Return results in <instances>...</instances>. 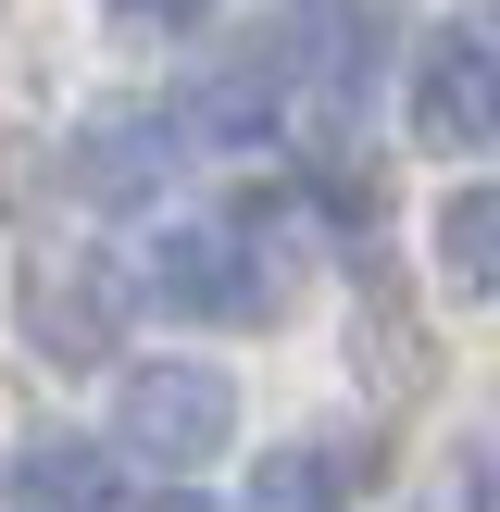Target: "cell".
<instances>
[{"label": "cell", "mask_w": 500, "mask_h": 512, "mask_svg": "<svg viewBox=\"0 0 500 512\" xmlns=\"http://www.w3.org/2000/svg\"><path fill=\"white\" fill-rule=\"evenodd\" d=\"M413 138L425 150H488L500 138V50L488 38H425L413 50Z\"/></svg>", "instance_id": "5b68a950"}, {"label": "cell", "mask_w": 500, "mask_h": 512, "mask_svg": "<svg viewBox=\"0 0 500 512\" xmlns=\"http://www.w3.org/2000/svg\"><path fill=\"white\" fill-rule=\"evenodd\" d=\"M225 438H238V388L213 363H188V350H163V363H138L113 388V450H138L150 475H200Z\"/></svg>", "instance_id": "6da1fadb"}, {"label": "cell", "mask_w": 500, "mask_h": 512, "mask_svg": "<svg viewBox=\"0 0 500 512\" xmlns=\"http://www.w3.org/2000/svg\"><path fill=\"white\" fill-rule=\"evenodd\" d=\"M188 163V125L163 113V100H100L88 125H75V150H63V175L100 200V213H125V200H150L163 175Z\"/></svg>", "instance_id": "277c9868"}, {"label": "cell", "mask_w": 500, "mask_h": 512, "mask_svg": "<svg viewBox=\"0 0 500 512\" xmlns=\"http://www.w3.org/2000/svg\"><path fill=\"white\" fill-rule=\"evenodd\" d=\"M113 338H125V275L100 250H38L25 263V350L88 375V363H113Z\"/></svg>", "instance_id": "7a4b0ae2"}, {"label": "cell", "mask_w": 500, "mask_h": 512, "mask_svg": "<svg viewBox=\"0 0 500 512\" xmlns=\"http://www.w3.org/2000/svg\"><path fill=\"white\" fill-rule=\"evenodd\" d=\"M275 100H288V38H238V50L188 88V113H175V125H200V138H263Z\"/></svg>", "instance_id": "8992f818"}, {"label": "cell", "mask_w": 500, "mask_h": 512, "mask_svg": "<svg viewBox=\"0 0 500 512\" xmlns=\"http://www.w3.org/2000/svg\"><path fill=\"white\" fill-rule=\"evenodd\" d=\"M350 500V463H325V450H263V475H250V512H338Z\"/></svg>", "instance_id": "9c48e42d"}, {"label": "cell", "mask_w": 500, "mask_h": 512, "mask_svg": "<svg viewBox=\"0 0 500 512\" xmlns=\"http://www.w3.org/2000/svg\"><path fill=\"white\" fill-rule=\"evenodd\" d=\"M138 288L188 325H263L275 313V275H263V250H238V225H175Z\"/></svg>", "instance_id": "3957f363"}, {"label": "cell", "mask_w": 500, "mask_h": 512, "mask_svg": "<svg viewBox=\"0 0 500 512\" xmlns=\"http://www.w3.org/2000/svg\"><path fill=\"white\" fill-rule=\"evenodd\" d=\"M150 512H213V500H188V488H163V500H150Z\"/></svg>", "instance_id": "8fae6325"}, {"label": "cell", "mask_w": 500, "mask_h": 512, "mask_svg": "<svg viewBox=\"0 0 500 512\" xmlns=\"http://www.w3.org/2000/svg\"><path fill=\"white\" fill-rule=\"evenodd\" d=\"M13 488H25V512H100L113 500V450L100 438H25Z\"/></svg>", "instance_id": "ba28073f"}, {"label": "cell", "mask_w": 500, "mask_h": 512, "mask_svg": "<svg viewBox=\"0 0 500 512\" xmlns=\"http://www.w3.org/2000/svg\"><path fill=\"white\" fill-rule=\"evenodd\" d=\"M113 13H125V25H200L213 0H113Z\"/></svg>", "instance_id": "30bf717a"}, {"label": "cell", "mask_w": 500, "mask_h": 512, "mask_svg": "<svg viewBox=\"0 0 500 512\" xmlns=\"http://www.w3.org/2000/svg\"><path fill=\"white\" fill-rule=\"evenodd\" d=\"M425 250H438V288L500 300V188H450L438 213H425Z\"/></svg>", "instance_id": "52a82bcc"}]
</instances>
